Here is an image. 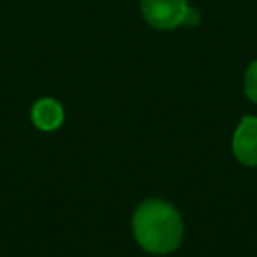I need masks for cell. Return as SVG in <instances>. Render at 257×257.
<instances>
[{"label":"cell","instance_id":"obj_6","mask_svg":"<svg viewBox=\"0 0 257 257\" xmlns=\"http://www.w3.org/2000/svg\"><path fill=\"white\" fill-rule=\"evenodd\" d=\"M182 23H185L187 27H196L197 23H199V13L196 11V9H187V13H185V16H183V22Z\"/></svg>","mask_w":257,"mask_h":257},{"label":"cell","instance_id":"obj_2","mask_svg":"<svg viewBox=\"0 0 257 257\" xmlns=\"http://www.w3.org/2000/svg\"><path fill=\"white\" fill-rule=\"evenodd\" d=\"M143 15L147 22L155 29H175L183 22L187 9V0H143Z\"/></svg>","mask_w":257,"mask_h":257},{"label":"cell","instance_id":"obj_3","mask_svg":"<svg viewBox=\"0 0 257 257\" xmlns=\"http://www.w3.org/2000/svg\"><path fill=\"white\" fill-rule=\"evenodd\" d=\"M232 150L239 162L257 166V118L245 116L232 138Z\"/></svg>","mask_w":257,"mask_h":257},{"label":"cell","instance_id":"obj_1","mask_svg":"<svg viewBox=\"0 0 257 257\" xmlns=\"http://www.w3.org/2000/svg\"><path fill=\"white\" fill-rule=\"evenodd\" d=\"M134 234L147 252L168 253L182 241V218L171 204L164 201H147L134 215Z\"/></svg>","mask_w":257,"mask_h":257},{"label":"cell","instance_id":"obj_4","mask_svg":"<svg viewBox=\"0 0 257 257\" xmlns=\"http://www.w3.org/2000/svg\"><path fill=\"white\" fill-rule=\"evenodd\" d=\"M32 120L41 131H55L64 121V109L53 99H41L32 107Z\"/></svg>","mask_w":257,"mask_h":257},{"label":"cell","instance_id":"obj_5","mask_svg":"<svg viewBox=\"0 0 257 257\" xmlns=\"http://www.w3.org/2000/svg\"><path fill=\"white\" fill-rule=\"evenodd\" d=\"M245 92L253 102H257V60L248 67L245 76Z\"/></svg>","mask_w":257,"mask_h":257}]
</instances>
